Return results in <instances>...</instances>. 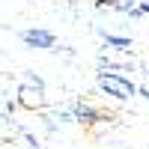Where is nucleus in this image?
Wrapping results in <instances>:
<instances>
[{
	"label": "nucleus",
	"instance_id": "obj_1",
	"mask_svg": "<svg viewBox=\"0 0 149 149\" xmlns=\"http://www.w3.org/2000/svg\"><path fill=\"white\" fill-rule=\"evenodd\" d=\"M98 86H102L107 95H113L116 102H128V98H134L140 93L131 78H125V74H119V72H107V69L98 72Z\"/></svg>",
	"mask_w": 149,
	"mask_h": 149
},
{
	"label": "nucleus",
	"instance_id": "obj_2",
	"mask_svg": "<svg viewBox=\"0 0 149 149\" xmlns=\"http://www.w3.org/2000/svg\"><path fill=\"white\" fill-rule=\"evenodd\" d=\"M18 102H21V107H27V110L42 107V102H45V86H42V81H36L33 74H30L24 84H18Z\"/></svg>",
	"mask_w": 149,
	"mask_h": 149
},
{
	"label": "nucleus",
	"instance_id": "obj_3",
	"mask_svg": "<svg viewBox=\"0 0 149 149\" xmlns=\"http://www.w3.org/2000/svg\"><path fill=\"white\" fill-rule=\"evenodd\" d=\"M21 42L27 48H36V51H42V48H54L57 45V36L51 30H42V27H30V30H21Z\"/></svg>",
	"mask_w": 149,
	"mask_h": 149
},
{
	"label": "nucleus",
	"instance_id": "obj_4",
	"mask_svg": "<svg viewBox=\"0 0 149 149\" xmlns=\"http://www.w3.org/2000/svg\"><path fill=\"white\" fill-rule=\"evenodd\" d=\"M72 116H74V122H84V125H93V122L102 119V113H98L95 107H86V104H74Z\"/></svg>",
	"mask_w": 149,
	"mask_h": 149
},
{
	"label": "nucleus",
	"instance_id": "obj_5",
	"mask_svg": "<svg viewBox=\"0 0 149 149\" xmlns=\"http://www.w3.org/2000/svg\"><path fill=\"white\" fill-rule=\"evenodd\" d=\"M102 42L107 48H116V51H131V39L125 36H113V33H102Z\"/></svg>",
	"mask_w": 149,
	"mask_h": 149
}]
</instances>
